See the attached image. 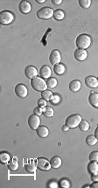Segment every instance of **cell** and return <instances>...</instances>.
I'll list each match as a JSON object with an SVG mask.
<instances>
[{
    "instance_id": "d6a6232c",
    "label": "cell",
    "mask_w": 98,
    "mask_h": 188,
    "mask_svg": "<svg viewBox=\"0 0 98 188\" xmlns=\"http://www.w3.org/2000/svg\"><path fill=\"white\" fill-rule=\"evenodd\" d=\"M60 101H61V98H60V96L58 95H53V98H52L51 100V102L53 104L56 105V104H58L60 102Z\"/></svg>"
},
{
    "instance_id": "484cf974",
    "label": "cell",
    "mask_w": 98,
    "mask_h": 188,
    "mask_svg": "<svg viewBox=\"0 0 98 188\" xmlns=\"http://www.w3.org/2000/svg\"><path fill=\"white\" fill-rule=\"evenodd\" d=\"M54 114V111L53 109V108L47 106V107L43 108V115L46 117H52Z\"/></svg>"
},
{
    "instance_id": "ffe728a7",
    "label": "cell",
    "mask_w": 98,
    "mask_h": 188,
    "mask_svg": "<svg viewBox=\"0 0 98 188\" xmlns=\"http://www.w3.org/2000/svg\"><path fill=\"white\" fill-rule=\"evenodd\" d=\"M53 71L58 75H62L66 72V66H64V64H62V63L57 64L53 66Z\"/></svg>"
},
{
    "instance_id": "8d00e7d4",
    "label": "cell",
    "mask_w": 98,
    "mask_h": 188,
    "mask_svg": "<svg viewBox=\"0 0 98 188\" xmlns=\"http://www.w3.org/2000/svg\"><path fill=\"white\" fill-rule=\"evenodd\" d=\"M91 180L94 181V182H96V181H98V173L91 174Z\"/></svg>"
},
{
    "instance_id": "5b68a950",
    "label": "cell",
    "mask_w": 98,
    "mask_h": 188,
    "mask_svg": "<svg viewBox=\"0 0 98 188\" xmlns=\"http://www.w3.org/2000/svg\"><path fill=\"white\" fill-rule=\"evenodd\" d=\"M53 11H54L50 7H43L41 9L37 11V17L40 19H51L52 17H53Z\"/></svg>"
},
{
    "instance_id": "9c48e42d",
    "label": "cell",
    "mask_w": 98,
    "mask_h": 188,
    "mask_svg": "<svg viewBox=\"0 0 98 188\" xmlns=\"http://www.w3.org/2000/svg\"><path fill=\"white\" fill-rule=\"evenodd\" d=\"M49 61L51 62L52 65H53V66H55L57 64H60L61 61H62V55H61L60 52L56 49L53 50L49 55Z\"/></svg>"
},
{
    "instance_id": "60d3db41",
    "label": "cell",
    "mask_w": 98,
    "mask_h": 188,
    "mask_svg": "<svg viewBox=\"0 0 98 188\" xmlns=\"http://www.w3.org/2000/svg\"><path fill=\"white\" fill-rule=\"evenodd\" d=\"M95 137L98 139V126L96 127V129L95 130Z\"/></svg>"
},
{
    "instance_id": "4316f807",
    "label": "cell",
    "mask_w": 98,
    "mask_h": 188,
    "mask_svg": "<svg viewBox=\"0 0 98 188\" xmlns=\"http://www.w3.org/2000/svg\"><path fill=\"white\" fill-rule=\"evenodd\" d=\"M58 82H57V80L53 77H50L48 78L47 81V85L48 88H54L55 87L57 86Z\"/></svg>"
},
{
    "instance_id": "cb8c5ba5",
    "label": "cell",
    "mask_w": 98,
    "mask_h": 188,
    "mask_svg": "<svg viewBox=\"0 0 98 188\" xmlns=\"http://www.w3.org/2000/svg\"><path fill=\"white\" fill-rule=\"evenodd\" d=\"M97 138L95 137V135H89L86 137V143L89 145V146H94L96 145V143H97Z\"/></svg>"
},
{
    "instance_id": "f546056e",
    "label": "cell",
    "mask_w": 98,
    "mask_h": 188,
    "mask_svg": "<svg viewBox=\"0 0 98 188\" xmlns=\"http://www.w3.org/2000/svg\"><path fill=\"white\" fill-rule=\"evenodd\" d=\"M78 3H79V5H80V6H81L82 8H83V9H88V8L90 7L92 2H91V0H79Z\"/></svg>"
},
{
    "instance_id": "7402d4cb",
    "label": "cell",
    "mask_w": 98,
    "mask_h": 188,
    "mask_svg": "<svg viewBox=\"0 0 98 188\" xmlns=\"http://www.w3.org/2000/svg\"><path fill=\"white\" fill-rule=\"evenodd\" d=\"M88 172L90 174H94V173H98V162H94V161H90L88 165Z\"/></svg>"
},
{
    "instance_id": "d6986e66",
    "label": "cell",
    "mask_w": 98,
    "mask_h": 188,
    "mask_svg": "<svg viewBox=\"0 0 98 188\" xmlns=\"http://www.w3.org/2000/svg\"><path fill=\"white\" fill-rule=\"evenodd\" d=\"M62 158H60L59 156H54L50 159V164H51L52 168L53 169H57L62 165Z\"/></svg>"
},
{
    "instance_id": "836d02e7",
    "label": "cell",
    "mask_w": 98,
    "mask_h": 188,
    "mask_svg": "<svg viewBox=\"0 0 98 188\" xmlns=\"http://www.w3.org/2000/svg\"><path fill=\"white\" fill-rule=\"evenodd\" d=\"M38 106L40 108H45L47 107V101L46 100H44L43 98H40V99H39L38 100Z\"/></svg>"
},
{
    "instance_id": "ee69618b",
    "label": "cell",
    "mask_w": 98,
    "mask_h": 188,
    "mask_svg": "<svg viewBox=\"0 0 98 188\" xmlns=\"http://www.w3.org/2000/svg\"><path fill=\"white\" fill-rule=\"evenodd\" d=\"M97 80H98V77H97Z\"/></svg>"
},
{
    "instance_id": "f35d334b",
    "label": "cell",
    "mask_w": 98,
    "mask_h": 188,
    "mask_svg": "<svg viewBox=\"0 0 98 188\" xmlns=\"http://www.w3.org/2000/svg\"><path fill=\"white\" fill-rule=\"evenodd\" d=\"M90 187L91 188H98V181H96V182H94L91 186H90Z\"/></svg>"
},
{
    "instance_id": "e575fe53",
    "label": "cell",
    "mask_w": 98,
    "mask_h": 188,
    "mask_svg": "<svg viewBox=\"0 0 98 188\" xmlns=\"http://www.w3.org/2000/svg\"><path fill=\"white\" fill-rule=\"evenodd\" d=\"M33 112H34V114L37 115V116H41L42 114H43V109L38 106V107H36L33 109Z\"/></svg>"
},
{
    "instance_id": "44dd1931",
    "label": "cell",
    "mask_w": 98,
    "mask_h": 188,
    "mask_svg": "<svg viewBox=\"0 0 98 188\" xmlns=\"http://www.w3.org/2000/svg\"><path fill=\"white\" fill-rule=\"evenodd\" d=\"M8 169L11 172L17 171L19 169V163H18L17 158H12L9 161V163H8Z\"/></svg>"
},
{
    "instance_id": "4fadbf2b",
    "label": "cell",
    "mask_w": 98,
    "mask_h": 188,
    "mask_svg": "<svg viewBox=\"0 0 98 188\" xmlns=\"http://www.w3.org/2000/svg\"><path fill=\"white\" fill-rule=\"evenodd\" d=\"M85 84L89 88H96L98 87V80L97 78L95 76L89 75L85 78Z\"/></svg>"
},
{
    "instance_id": "52a82bcc",
    "label": "cell",
    "mask_w": 98,
    "mask_h": 188,
    "mask_svg": "<svg viewBox=\"0 0 98 188\" xmlns=\"http://www.w3.org/2000/svg\"><path fill=\"white\" fill-rule=\"evenodd\" d=\"M28 124H29V127L31 128L32 130H36L40 126V118L39 117V116L33 114L28 118Z\"/></svg>"
},
{
    "instance_id": "30bf717a",
    "label": "cell",
    "mask_w": 98,
    "mask_h": 188,
    "mask_svg": "<svg viewBox=\"0 0 98 188\" xmlns=\"http://www.w3.org/2000/svg\"><path fill=\"white\" fill-rule=\"evenodd\" d=\"M74 57L75 59L78 61H85L88 57V53L85 49H80L77 48L75 53H74Z\"/></svg>"
},
{
    "instance_id": "277c9868",
    "label": "cell",
    "mask_w": 98,
    "mask_h": 188,
    "mask_svg": "<svg viewBox=\"0 0 98 188\" xmlns=\"http://www.w3.org/2000/svg\"><path fill=\"white\" fill-rule=\"evenodd\" d=\"M14 19V14L8 10L2 11L0 13V22L1 25L3 26H7L10 25L11 23Z\"/></svg>"
},
{
    "instance_id": "ac0fdd59",
    "label": "cell",
    "mask_w": 98,
    "mask_h": 188,
    "mask_svg": "<svg viewBox=\"0 0 98 188\" xmlns=\"http://www.w3.org/2000/svg\"><path fill=\"white\" fill-rule=\"evenodd\" d=\"M81 81H78V80H74L70 83H69V89L72 92H78L81 89Z\"/></svg>"
},
{
    "instance_id": "b9f144b4",
    "label": "cell",
    "mask_w": 98,
    "mask_h": 188,
    "mask_svg": "<svg viewBox=\"0 0 98 188\" xmlns=\"http://www.w3.org/2000/svg\"><path fill=\"white\" fill-rule=\"evenodd\" d=\"M36 2L38 4H43L45 3V0H36Z\"/></svg>"
},
{
    "instance_id": "7bdbcfd3",
    "label": "cell",
    "mask_w": 98,
    "mask_h": 188,
    "mask_svg": "<svg viewBox=\"0 0 98 188\" xmlns=\"http://www.w3.org/2000/svg\"><path fill=\"white\" fill-rule=\"evenodd\" d=\"M85 187H90V185H85V186H83V188H85Z\"/></svg>"
},
{
    "instance_id": "d4e9b609",
    "label": "cell",
    "mask_w": 98,
    "mask_h": 188,
    "mask_svg": "<svg viewBox=\"0 0 98 188\" xmlns=\"http://www.w3.org/2000/svg\"><path fill=\"white\" fill-rule=\"evenodd\" d=\"M11 160V156L9 153L7 152H1L0 153V161L2 164H8Z\"/></svg>"
},
{
    "instance_id": "4dcf8cb0",
    "label": "cell",
    "mask_w": 98,
    "mask_h": 188,
    "mask_svg": "<svg viewBox=\"0 0 98 188\" xmlns=\"http://www.w3.org/2000/svg\"><path fill=\"white\" fill-rule=\"evenodd\" d=\"M59 186H61L62 188H69L70 187V183L66 178H62L59 182Z\"/></svg>"
},
{
    "instance_id": "f1b7e54d",
    "label": "cell",
    "mask_w": 98,
    "mask_h": 188,
    "mask_svg": "<svg viewBox=\"0 0 98 188\" xmlns=\"http://www.w3.org/2000/svg\"><path fill=\"white\" fill-rule=\"evenodd\" d=\"M79 129L83 132H86L89 130V123L85 120H82V122L79 124Z\"/></svg>"
},
{
    "instance_id": "8992f818",
    "label": "cell",
    "mask_w": 98,
    "mask_h": 188,
    "mask_svg": "<svg viewBox=\"0 0 98 188\" xmlns=\"http://www.w3.org/2000/svg\"><path fill=\"white\" fill-rule=\"evenodd\" d=\"M37 167L40 171H49L52 168L50 161L44 158H37Z\"/></svg>"
},
{
    "instance_id": "d590c367",
    "label": "cell",
    "mask_w": 98,
    "mask_h": 188,
    "mask_svg": "<svg viewBox=\"0 0 98 188\" xmlns=\"http://www.w3.org/2000/svg\"><path fill=\"white\" fill-rule=\"evenodd\" d=\"M47 186L50 188H57L59 186V184L57 183V182H55V181H51L50 183L48 184Z\"/></svg>"
},
{
    "instance_id": "603a6c76",
    "label": "cell",
    "mask_w": 98,
    "mask_h": 188,
    "mask_svg": "<svg viewBox=\"0 0 98 188\" xmlns=\"http://www.w3.org/2000/svg\"><path fill=\"white\" fill-rule=\"evenodd\" d=\"M53 18L56 19V20H62L64 18H65V13L64 11L61 9H58L53 11Z\"/></svg>"
},
{
    "instance_id": "8fae6325",
    "label": "cell",
    "mask_w": 98,
    "mask_h": 188,
    "mask_svg": "<svg viewBox=\"0 0 98 188\" xmlns=\"http://www.w3.org/2000/svg\"><path fill=\"white\" fill-rule=\"evenodd\" d=\"M25 75L28 79H33L38 75L37 68L33 66H27L25 69Z\"/></svg>"
},
{
    "instance_id": "1f68e13d",
    "label": "cell",
    "mask_w": 98,
    "mask_h": 188,
    "mask_svg": "<svg viewBox=\"0 0 98 188\" xmlns=\"http://www.w3.org/2000/svg\"><path fill=\"white\" fill-rule=\"evenodd\" d=\"M88 158H89V160H90V161L98 162V152H96V151L92 152L89 154Z\"/></svg>"
},
{
    "instance_id": "3957f363",
    "label": "cell",
    "mask_w": 98,
    "mask_h": 188,
    "mask_svg": "<svg viewBox=\"0 0 98 188\" xmlns=\"http://www.w3.org/2000/svg\"><path fill=\"white\" fill-rule=\"evenodd\" d=\"M81 122H82V117L79 114H74L67 117L65 124L69 129H75L79 126Z\"/></svg>"
},
{
    "instance_id": "ab89813d",
    "label": "cell",
    "mask_w": 98,
    "mask_h": 188,
    "mask_svg": "<svg viewBox=\"0 0 98 188\" xmlns=\"http://www.w3.org/2000/svg\"><path fill=\"white\" fill-rule=\"evenodd\" d=\"M68 130H69V128L67 127L66 124H65V125H64V126L62 127V131H64V132H66V131H67Z\"/></svg>"
},
{
    "instance_id": "7a4b0ae2",
    "label": "cell",
    "mask_w": 98,
    "mask_h": 188,
    "mask_svg": "<svg viewBox=\"0 0 98 188\" xmlns=\"http://www.w3.org/2000/svg\"><path fill=\"white\" fill-rule=\"evenodd\" d=\"M31 86L32 88L38 92H43L47 90V81H44V79L41 77H35L31 80Z\"/></svg>"
},
{
    "instance_id": "2e32d148",
    "label": "cell",
    "mask_w": 98,
    "mask_h": 188,
    "mask_svg": "<svg viewBox=\"0 0 98 188\" xmlns=\"http://www.w3.org/2000/svg\"><path fill=\"white\" fill-rule=\"evenodd\" d=\"M35 162H36V160L29 159V163L25 164L24 167H25V169H26V171L27 173H35L36 169L38 168L37 167V164H35Z\"/></svg>"
},
{
    "instance_id": "6da1fadb",
    "label": "cell",
    "mask_w": 98,
    "mask_h": 188,
    "mask_svg": "<svg viewBox=\"0 0 98 188\" xmlns=\"http://www.w3.org/2000/svg\"><path fill=\"white\" fill-rule=\"evenodd\" d=\"M91 42H92V40H91L90 36L88 35V34H85V33H83V34H80L76 38L75 44H76L78 48L86 50L87 48H88L90 46Z\"/></svg>"
},
{
    "instance_id": "9a60e30c",
    "label": "cell",
    "mask_w": 98,
    "mask_h": 188,
    "mask_svg": "<svg viewBox=\"0 0 98 188\" xmlns=\"http://www.w3.org/2000/svg\"><path fill=\"white\" fill-rule=\"evenodd\" d=\"M88 102L92 107L98 109V93L91 92L88 96Z\"/></svg>"
},
{
    "instance_id": "74e56055",
    "label": "cell",
    "mask_w": 98,
    "mask_h": 188,
    "mask_svg": "<svg viewBox=\"0 0 98 188\" xmlns=\"http://www.w3.org/2000/svg\"><path fill=\"white\" fill-rule=\"evenodd\" d=\"M62 3V0H52V4H53V5H61Z\"/></svg>"
},
{
    "instance_id": "ba28073f",
    "label": "cell",
    "mask_w": 98,
    "mask_h": 188,
    "mask_svg": "<svg viewBox=\"0 0 98 188\" xmlns=\"http://www.w3.org/2000/svg\"><path fill=\"white\" fill-rule=\"evenodd\" d=\"M15 94L20 98H26L28 95V89L26 85L19 83L15 87Z\"/></svg>"
},
{
    "instance_id": "7c38bea8",
    "label": "cell",
    "mask_w": 98,
    "mask_h": 188,
    "mask_svg": "<svg viewBox=\"0 0 98 188\" xmlns=\"http://www.w3.org/2000/svg\"><path fill=\"white\" fill-rule=\"evenodd\" d=\"M31 4L28 1H21L19 5V10L23 14H27L31 11Z\"/></svg>"
},
{
    "instance_id": "e0dca14e",
    "label": "cell",
    "mask_w": 98,
    "mask_h": 188,
    "mask_svg": "<svg viewBox=\"0 0 98 188\" xmlns=\"http://www.w3.org/2000/svg\"><path fill=\"white\" fill-rule=\"evenodd\" d=\"M36 132L37 135L40 137H41V138H45V137H48V135H49L48 129H47L46 126H43V125H42V126H40V127L37 129Z\"/></svg>"
},
{
    "instance_id": "5bb4252c",
    "label": "cell",
    "mask_w": 98,
    "mask_h": 188,
    "mask_svg": "<svg viewBox=\"0 0 98 188\" xmlns=\"http://www.w3.org/2000/svg\"><path fill=\"white\" fill-rule=\"evenodd\" d=\"M51 74L52 71L50 66H48L47 65H44L43 66H41V68L40 70V75L41 78L47 80L48 78L51 77Z\"/></svg>"
},
{
    "instance_id": "83f0119b",
    "label": "cell",
    "mask_w": 98,
    "mask_h": 188,
    "mask_svg": "<svg viewBox=\"0 0 98 188\" xmlns=\"http://www.w3.org/2000/svg\"><path fill=\"white\" fill-rule=\"evenodd\" d=\"M53 94L52 93L50 90H45V91L41 92V96L42 98L44 99V100H46V101H51L52 98H53Z\"/></svg>"
}]
</instances>
